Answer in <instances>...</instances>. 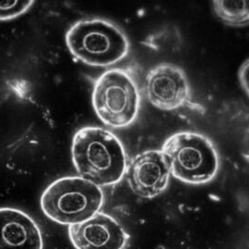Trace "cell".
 Here are the masks:
<instances>
[{"instance_id": "1", "label": "cell", "mask_w": 249, "mask_h": 249, "mask_svg": "<svg viewBox=\"0 0 249 249\" xmlns=\"http://www.w3.org/2000/svg\"><path fill=\"white\" fill-rule=\"evenodd\" d=\"M72 160L79 177L99 187L120 181L127 168L124 147L110 131L87 126L75 134Z\"/></svg>"}, {"instance_id": "2", "label": "cell", "mask_w": 249, "mask_h": 249, "mask_svg": "<svg viewBox=\"0 0 249 249\" xmlns=\"http://www.w3.org/2000/svg\"><path fill=\"white\" fill-rule=\"evenodd\" d=\"M104 204L102 189L81 177H65L53 182L42 193L43 213L62 225H75L98 213Z\"/></svg>"}, {"instance_id": "3", "label": "cell", "mask_w": 249, "mask_h": 249, "mask_svg": "<svg viewBox=\"0 0 249 249\" xmlns=\"http://www.w3.org/2000/svg\"><path fill=\"white\" fill-rule=\"evenodd\" d=\"M66 41L70 53L93 67H108L124 59L129 40L117 24L103 19H86L74 23Z\"/></svg>"}, {"instance_id": "4", "label": "cell", "mask_w": 249, "mask_h": 249, "mask_svg": "<svg viewBox=\"0 0 249 249\" xmlns=\"http://www.w3.org/2000/svg\"><path fill=\"white\" fill-rule=\"evenodd\" d=\"M170 173L190 184L211 181L217 174L219 157L213 142L193 132L177 133L167 138L160 149Z\"/></svg>"}, {"instance_id": "5", "label": "cell", "mask_w": 249, "mask_h": 249, "mask_svg": "<svg viewBox=\"0 0 249 249\" xmlns=\"http://www.w3.org/2000/svg\"><path fill=\"white\" fill-rule=\"evenodd\" d=\"M95 113L112 128H124L136 121L140 94L133 77L123 69L106 71L95 80L91 95Z\"/></svg>"}, {"instance_id": "6", "label": "cell", "mask_w": 249, "mask_h": 249, "mask_svg": "<svg viewBox=\"0 0 249 249\" xmlns=\"http://www.w3.org/2000/svg\"><path fill=\"white\" fill-rule=\"evenodd\" d=\"M148 101L161 110L181 107L191 97V87L186 73L173 64H160L152 68L146 79Z\"/></svg>"}, {"instance_id": "7", "label": "cell", "mask_w": 249, "mask_h": 249, "mask_svg": "<svg viewBox=\"0 0 249 249\" xmlns=\"http://www.w3.org/2000/svg\"><path fill=\"white\" fill-rule=\"evenodd\" d=\"M68 235L76 249H124L130 238L114 217L102 212L68 226Z\"/></svg>"}, {"instance_id": "8", "label": "cell", "mask_w": 249, "mask_h": 249, "mask_svg": "<svg viewBox=\"0 0 249 249\" xmlns=\"http://www.w3.org/2000/svg\"><path fill=\"white\" fill-rule=\"evenodd\" d=\"M125 173L132 191L142 198H154L163 193L171 175L162 152L155 149L136 155Z\"/></svg>"}, {"instance_id": "9", "label": "cell", "mask_w": 249, "mask_h": 249, "mask_svg": "<svg viewBox=\"0 0 249 249\" xmlns=\"http://www.w3.org/2000/svg\"><path fill=\"white\" fill-rule=\"evenodd\" d=\"M0 249H43L39 227L22 210L1 207Z\"/></svg>"}, {"instance_id": "10", "label": "cell", "mask_w": 249, "mask_h": 249, "mask_svg": "<svg viewBox=\"0 0 249 249\" xmlns=\"http://www.w3.org/2000/svg\"><path fill=\"white\" fill-rule=\"evenodd\" d=\"M212 4L216 17L223 23L236 27L249 24L248 1H214Z\"/></svg>"}, {"instance_id": "11", "label": "cell", "mask_w": 249, "mask_h": 249, "mask_svg": "<svg viewBox=\"0 0 249 249\" xmlns=\"http://www.w3.org/2000/svg\"><path fill=\"white\" fill-rule=\"evenodd\" d=\"M143 43L158 52L177 51L182 45L181 33L178 28L173 24L165 25L149 35Z\"/></svg>"}, {"instance_id": "12", "label": "cell", "mask_w": 249, "mask_h": 249, "mask_svg": "<svg viewBox=\"0 0 249 249\" xmlns=\"http://www.w3.org/2000/svg\"><path fill=\"white\" fill-rule=\"evenodd\" d=\"M34 1H0V21L11 20L30 9Z\"/></svg>"}, {"instance_id": "13", "label": "cell", "mask_w": 249, "mask_h": 249, "mask_svg": "<svg viewBox=\"0 0 249 249\" xmlns=\"http://www.w3.org/2000/svg\"><path fill=\"white\" fill-rule=\"evenodd\" d=\"M248 70H249V61L247 60L239 71V81L242 88L248 93Z\"/></svg>"}]
</instances>
